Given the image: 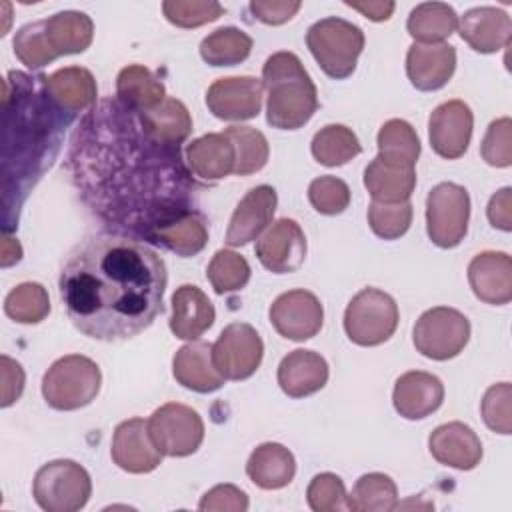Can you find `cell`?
I'll use <instances>...</instances> for the list:
<instances>
[{
	"mask_svg": "<svg viewBox=\"0 0 512 512\" xmlns=\"http://www.w3.org/2000/svg\"><path fill=\"white\" fill-rule=\"evenodd\" d=\"M68 168L84 202L110 228L152 240L158 228L192 210L196 184L180 148L156 142L118 100L100 102L76 128Z\"/></svg>",
	"mask_w": 512,
	"mask_h": 512,
	"instance_id": "1",
	"label": "cell"
},
{
	"mask_svg": "<svg viewBox=\"0 0 512 512\" xmlns=\"http://www.w3.org/2000/svg\"><path fill=\"white\" fill-rule=\"evenodd\" d=\"M166 264L126 236H92L66 258L58 290L70 322L88 338L118 342L144 332L164 312Z\"/></svg>",
	"mask_w": 512,
	"mask_h": 512,
	"instance_id": "2",
	"label": "cell"
},
{
	"mask_svg": "<svg viewBox=\"0 0 512 512\" xmlns=\"http://www.w3.org/2000/svg\"><path fill=\"white\" fill-rule=\"evenodd\" d=\"M44 78L20 70H12L4 78V234L14 228V216L18 218L30 188L52 166L62 132L74 118L52 100Z\"/></svg>",
	"mask_w": 512,
	"mask_h": 512,
	"instance_id": "3",
	"label": "cell"
},
{
	"mask_svg": "<svg viewBox=\"0 0 512 512\" xmlns=\"http://www.w3.org/2000/svg\"><path fill=\"white\" fill-rule=\"evenodd\" d=\"M268 92L266 122L278 130L302 128L318 108L316 86L294 52L272 54L262 68Z\"/></svg>",
	"mask_w": 512,
	"mask_h": 512,
	"instance_id": "4",
	"label": "cell"
},
{
	"mask_svg": "<svg viewBox=\"0 0 512 512\" xmlns=\"http://www.w3.org/2000/svg\"><path fill=\"white\" fill-rule=\"evenodd\" d=\"M306 46L324 74L344 80L356 68V60L364 48V32L344 18L328 16L308 28Z\"/></svg>",
	"mask_w": 512,
	"mask_h": 512,
	"instance_id": "5",
	"label": "cell"
},
{
	"mask_svg": "<svg viewBox=\"0 0 512 512\" xmlns=\"http://www.w3.org/2000/svg\"><path fill=\"white\" fill-rule=\"evenodd\" d=\"M102 374L94 360L82 354L58 358L42 378V396L54 410H78L100 392Z\"/></svg>",
	"mask_w": 512,
	"mask_h": 512,
	"instance_id": "6",
	"label": "cell"
},
{
	"mask_svg": "<svg viewBox=\"0 0 512 512\" xmlns=\"http://www.w3.org/2000/svg\"><path fill=\"white\" fill-rule=\"evenodd\" d=\"M90 494V474L74 460L62 458L40 466L32 482V496L46 512H76L86 506Z\"/></svg>",
	"mask_w": 512,
	"mask_h": 512,
	"instance_id": "7",
	"label": "cell"
},
{
	"mask_svg": "<svg viewBox=\"0 0 512 512\" xmlns=\"http://www.w3.org/2000/svg\"><path fill=\"white\" fill-rule=\"evenodd\" d=\"M400 312L390 294L378 288H364L346 306L344 330L358 346H378L398 328Z\"/></svg>",
	"mask_w": 512,
	"mask_h": 512,
	"instance_id": "8",
	"label": "cell"
},
{
	"mask_svg": "<svg viewBox=\"0 0 512 512\" xmlns=\"http://www.w3.org/2000/svg\"><path fill=\"white\" fill-rule=\"evenodd\" d=\"M470 340V322L456 308L436 306L426 310L414 324L412 342L430 360H450L458 356Z\"/></svg>",
	"mask_w": 512,
	"mask_h": 512,
	"instance_id": "9",
	"label": "cell"
},
{
	"mask_svg": "<svg viewBox=\"0 0 512 512\" xmlns=\"http://www.w3.org/2000/svg\"><path fill=\"white\" fill-rule=\"evenodd\" d=\"M470 220V196L464 186L454 182L436 184L426 198V232L440 248L458 246Z\"/></svg>",
	"mask_w": 512,
	"mask_h": 512,
	"instance_id": "10",
	"label": "cell"
},
{
	"mask_svg": "<svg viewBox=\"0 0 512 512\" xmlns=\"http://www.w3.org/2000/svg\"><path fill=\"white\" fill-rule=\"evenodd\" d=\"M154 446L172 458L194 454L204 440V422L196 410L186 404L168 402L146 420Z\"/></svg>",
	"mask_w": 512,
	"mask_h": 512,
	"instance_id": "11",
	"label": "cell"
},
{
	"mask_svg": "<svg viewBox=\"0 0 512 512\" xmlns=\"http://www.w3.org/2000/svg\"><path fill=\"white\" fill-rule=\"evenodd\" d=\"M264 356L260 334L246 322L228 324L212 344V360L226 380L250 378Z\"/></svg>",
	"mask_w": 512,
	"mask_h": 512,
	"instance_id": "12",
	"label": "cell"
},
{
	"mask_svg": "<svg viewBox=\"0 0 512 512\" xmlns=\"http://www.w3.org/2000/svg\"><path fill=\"white\" fill-rule=\"evenodd\" d=\"M268 316L280 336L294 342H304L320 332L324 308L312 292L296 288L280 294L272 302Z\"/></svg>",
	"mask_w": 512,
	"mask_h": 512,
	"instance_id": "13",
	"label": "cell"
},
{
	"mask_svg": "<svg viewBox=\"0 0 512 512\" xmlns=\"http://www.w3.org/2000/svg\"><path fill=\"white\" fill-rule=\"evenodd\" d=\"M262 90V80L254 76L218 78L206 92V106L220 120H250L260 114Z\"/></svg>",
	"mask_w": 512,
	"mask_h": 512,
	"instance_id": "14",
	"label": "cell"
},
{
	"mask_svg": "<svg viewBox=\"0 0 512 512\" xmlns=\"http://www.w3.org/2000/svg\"><path fill=\"white\" fill-rule=\"evenodd\" d=\"M472 126L474 116L464 100L442 102L428 118V138L432 150L446 160L464 156L472 138Z\"/></svg>",
	"mask_w": 512,
	"mask_h": 512,
	"instance_id": "15",
	"label": "cell"
},
{
	"mask_svg": "<svg viewBox=\"0 0 512 512\" xmlns=\"http://www.w3.org/2000/svg\"><path fill=\"white\" fill-rule=\"evenodd\" d=\"M260 264L274 274L296 272L306 258V236L292 218H280L256 242Z\"/></svg>",
	"mask_w": 512,
	"mask_h": 512,
	"instance_id": "16",
	"label": "cell"
},
{
	"mask_svg": "<svg viewBox=\"0 0 512 512\" xmlns=\"http://www.w3.org/2000/svg\"><path fill=\"white\" fill-rule=\"evenodd\" d=\"M110 456L124 472L146 474L160 466L164 454L154 446L148 422L142 418H128L114 430Z\"/></svg>",
	"mask_w": 512,
	"mask_h": 512,
	"instance_id": "17",
	"label": "cell"
},
{
	"mask_svg": "<svg viewBox=\"0 0 512 512\" xmlns=\"http://www.w3.org/2000/svg\"><path fill=\"white\" fill-rule=\"evenodd\" d=\"M276 204H278V196L272 186L260 184L250 188L246 196L238 202L230 218V224L226 230V244L244 246L256 240L272 222Z\"/></svg>",
	"mask_w": 512,
	"mask_h": 512,
	"instance_id": "18",
	"label": "cell"
},
{
	"mask_svg": "<svg viewBox=\"0 0 512 512\" xmlns=\"http://www.w3.org/2000/svg\"><path fill=\"white\" fill-rule=\"evenodd\" d=\"M456 70V50L450 44L414 42L406 54V74L416 90L434 92L448 84Z\"/></svg>",
	"mask_w": 512,
	"mask_h": 512,
	"instance_id": "19",
	"label": "cell"
},
{
	"mask_svg": "<svg viewBox=\"0 0 512 512\" xmlns=\"http://www.w3.org/2000/svg\"><path fill=\"white\" fill-rule=\"evenodd\" d=\"M444 400V384L438 376L422 370L404 372L392 392V404L406 420H422L436 412Z\"/></svg>",
	"mask_w": 512,
	"mask_h": 512,
	"instance_id": "20",
	"label": "cell"
},
{
	"mask_svg": "<svg viewBox=\"0 0 512 512\" xmlns=\"http://www.w3.org/2000/svg\"><path fill=\"white\" fill-rule=\"evenodd\" d=\"M468 282L474 296L502 306L512 300V260L506 252H480L468 264Z\"/></svg>",
	"mask_w": 512,
	"mask_h": 512,
	"instance_id": "21",
	"label": "cell"
},
{
	"mask_svg": "<svg viewBox=\"0 0 512 512\" xmlns=\"http://www.w3.org/2000/svg\"><path fill=\"white\" fill-rule=\"evenodd\" d=\"M428 448L436 462L456 470H472L482 460V442L464 422H448L434 428Z\"/></svg>",
	"mask_w": 512,
	"mask_h": 512,
	"instance_id": "22",
	"label": "cell"
},
{
	"mask_svg": "<svg viewBox=\"0 0 512 512\" xmlns=\"http://www.w3.org/2000/svg\"><path fill=\"white\" fill-rule=\"evenodd\" d=\"M460 38L480 54H492L508 46L512 34L510 16L496 6H476L458 22Z\"/></svg>",
	"mask_w": 512,
	"mask_h": 512,
	"instance_id": "23",
	"label": "cell"
},
{
	"mask_svg": "<svg viewBox=\"0 0 512 512\" xmlns=\"http://www.w3.org/2000/svg\"><path fill=\"white\" fill-rule=\"evenodd\" d=\"M172 374L178 384L200 394L220 390L226 380L214 366L212 344L204 340H190L176 350L172 358Z\"/></svg>",
	"mask_w": 512,
	"mask_h": 512,
	"instance_id": "24",
	"label": "cell"
},
{
	"mask_svg": "<svg viewBox=\"0 0 512 512\" xmlns=\"http://www.w3.org/2000/svg\"><path fill=\"white\" fill-rule=\"evenodd\" d=\"M328 382V362L314 350H292L278 364V386L290 398H304Z\"/></svg>",
	"mask_w": 512,
	"mask_h": 512,
	"instance_id": "25",
	"label": "cell"
},
{
	"mask_svg": "<svg viewBox=\"0 0 512 512\" xmlns=\"http://www.w3.org/2000/svg\"><path fill=\"white\" fill-rule=\"evenodd\" d=\"M186 164L198 180L212 184L234 172L236 152L224 132H212L186 146Z\"/></svg>",
	"mask_w": 512,
	"mask_h": 512,
	"instance_id": "26",
	"label": "cell"
},
{
	"mask_svg": "<svg viewBox=\"0 0 512 512\" xmlns=\"http://www.w3.org/2000/svg\"><path fill=\"white\" fill-rule=\"evenodd\" d=\"M216 312L208 296L194 284H182L172 294L170 330L176 338L198 340L212 324Z\"/></svg>",
	"mask_w": 512,
	"mask_h": 512,
	"instance_id": "27",
	"label": "cell"
},
{
	"mask_svg": "<svg viewBox=\"0 0 512 512\" xmlns=\"http://www.w3.org/2000/svg\"><path fill=\"white\" fill-rule=\"evenodd\" d=\"M52 100L70 116L94 108L98 88L90 70L82 66H66L44 78Z\"/></svg>",
	"mask_w": 512,
	"mask_h": 512,
	"instance_id": "28",
	"label": "cell"
},
{
	"mask_svg": "<svg viewBox=\"0 0 512 512\" xmlns=\"http://www.w3.org/2000/svg\"><path fill=\"white\" fill-rule=\"evenodd\" d=\"M246 474L262 490H280L294 480L296 460L286 446L264 442L252 450L246 462Z\"/></svg>",
	"mask_w": 512,
	"mask_h": 512,
	"instance_id": "29",
	"label": "cell"
},
{
	"mask_svg": "<svg viewBox=\"0 0 512 512\" xmlns=\"http://www.w3.org/2000/svg\"><path fill=\"white\" fill-rule=\"evenodd\" d=\"M142 128L160 144L180 148L192 132V118L188 108L176 98H164L156 108L136 112Z\"/></svg>",
	"mask_w": 512,
	"mask_h": 512,
	"instance_id": "30",
	"label": "cell"
},
{
	"mask_svg": "<svg viewBox=\"0 0 512 512\" xmlns=\"http://www.w3.org/2000/svg\"><path fill=\"white\" fill-rule=\"evenodd\" d=\"M118 102L134 112L156 108L166 98V88L146 66L130 64L118 72L116 78Z\"/></svg>",
	"mask_w": 512,
	"mask_h": 512,
	"instance_id": "31",
	"label": "cell"
},
{
	"mask_svg": "<svg viewBox=\"0 0 512 512\" xmlns=\"http://www.w3.org/2000/svg\"><path fill=\"white\" fill-rule=\"evenodd\" d=\"M44 30L52 50L58 56L80 54L92 44V18L78 10H62L44 18Z\"/></svg>",
	"mask_w": 512,
	"mask_h": 512,
	"instance_id": "32",
	"label": "cell"
},
{
	"mask_svg": "<svg viewBox=\"0 0 512 512\" xmlns=\"http://www.w3.org/2000/svg\"><path fill=\"white\" fill-rule=\"evenodd\" d=\"M364 186L374 202H406L416 186V172L382 162L378 156L364 170Z\"/></svg>",
	"mask_w": 512,
	"mask_h": 512,
	"instance_id": "33",
	"label": "cell"
},
{
	"mask_svg": "<svg viewBox=\"0 0 512 512\" xmlns=\"http://www.w3.org/2000/svg\"><path fill=\"white\" fill-rule=\"evenodd\" d=\"M152 242L162 244L164 248H168L170 252L182 256V258L196 256L198 252L204 250V246L208 242L206 218L200 212L190 210V212L170 220L162 228H158L152 234Z\"/></svg>",
	"mask_w": 512,
	"mask_h": 512,
	"instance_id": "34",
	"label": "cell"
},
{
	"mask_svg": "<svg viewBox=\"0 0 512 512\" xmlns=\"http://www.w3.org/2000/svg\"><path fill=\"white\" fill-rule=\"evenodd\" d=\"M378 158L390 166L414 170L420 156L416 130L402 118L386 120L378 130Z\"/></svg>",
	"mask_w": 512,
	"mask_h": 512,
	"instance_id": "35",
	"label": "cell"
},
{
	"mask_svg": "<svg viewBox=\"0 0 512 512\" xmlns=\"http://www.w3.org/2000/svg\"><path fill=\"white\" fill-rule=\"evenodd\" d=\"M458 28V14L446 2H422L418 4L408 20V34L418 44H440Z\"/></svg>",
	"mask_w": 512,
	"mask_h": 512,
	"instance_id": "36",
	"label": "cell"
},
{
	"mask_svg": "<svg viewBox=\"0 0 512 512\" xmlns=\"http://www.w3.org/2000/svg\"><path fill=\"white\" fill-rule=\"evenodd\" d=\"M346 504L354 512H390L398 506V488L390 476L370 472L356 480Z\"/></svg>",
	"mask_w": 512,
	"mask_h": 512,
	"instance_id": "37",
	"label": "cell"
},
{
	"mask_svg": "<svg viewBox=\"0 0 512 512\" xmlns=\"http://www.w3.org/2000/svg\"><path fill=\"white\" fill-rule=\"evenodd\" d=\"M252 52V38L234 26H224L210 32L200 42V56L210 66H236Z\"/></svg>",
	"mask_w": 512,
	"mask_h": 512,
	"instance_id": "38",
	"label": "cell"
},
{
	"mask_svg": "<svg viewBox=\"0 0 512 512\" xmlns=\"http://www.w3.org/2000/svg\"><path fill=\"white\" fill-rule=\"evenodd\" d=\"M312 156L322 166H342L362 152L358 136L344 124H328L320 128L310 144Z\"/></svg>",
	"mask_w": 512,
	"mask_h": 512,
	"instance_id": "39",
	"label": "cell"
},
{
	"mask_svg": "<svg viewBox=\"0 0 512 512\" xmlns=\"http://www.w3.org/2000/svg\"><path fill=\"white\" fill-rule=\"evenodd\" d=\"M224 134L230 138L234 152H236L234 174L248 176L266 166L268 156H270V146H268L266 136L260 130H256L252 126L234 124V126H228L224 130Z\"/></svg>",
	"mask_w": 512,
	"mask_h": 512,
	"instance_id": "40",
	"label": "cell"
},
{
	"mask_svg": "<svg viewBox=\"0 0 512 512\" xmlns=\"http://www.w3.org/2000/svg\"><path fill=\"white\" fill-rule=\"evenodd\" d=\"M8 318L20 324H38L50 314V298L42 284L22 282L12 288L4 300Z\"/></svg>",
	"mask_w": 512,
	"mask_h": 512,
	"instance_id": "41",
	"label": "cell"
},
{
	"mask_svg": "<svg viewBox=\"0 0 512 512\" xmlns=\"http://www.w3.org/2000/svg\"><path fill=\"white\" fill-rule=\"evenodd\" d=\"M206 276L216 294L236 292L248 284L250 264L232 250H218L206 268Z\"/></svg>",
	"mask_w": 512,
	"mask_h": 512,
	"instance_id": "42",
	"label": "cell"
},
{
	"mask_svg": "<svg viewBox=\"0 0 512 512\" xmlns=\"http://www.w3.org/2000/svg\"><path fill=\"white\" fill-rule=\"evenodd\" d=\"M14 54L26 68L32 70L42 68L58 58V54L52 50L48 42L44 20L28 22L22 28H18L14 36Z\"/></svg>",
	"mask_w": 512,
	"mask_h": 512,
	"instance_id": "43",
	"label": "cell"
},
{
	"mask_svg": "<svg viewBox=\"0 0 512 512\" xmlns=\"http://www.w3.org/2000/svg\"><path fill=\"white\" fill-rule=\"evenodd\" d=\"M412 204L398 202V204H382L370 202L368 206V224L372 232L384 240H396L404 236L412 224Z\"/></svg>",
	"mask_w": 512,
	"mask_h": 512,
	"instance_id": "44",
	"label": "cell"
},
{
	"mask_svg": "<svg viewBox=\"0 0 512 512\" xmlns=\"http://www.w3.org/2000/svg\"><path fill=\"white\" fill-rule=\"evenodd\" d=\"M162 12L166 20L178 28H198L218 20L224 14V6L212 0H166L162 2Z\"/></svg>",
	"mask_w": 512,
	"mask_h": 512,
	"instance_id": "45",
	"label": "cell"
},
{
	"mask_svg": "<svg viewBox=\"0 0 512 512\" xmlns=\"http://www.w3.org/2000/svg\"><path fill=\"white\" fill-rule=\"evenodd\" d=\"M308 200L312 208L326 216L342 214L350 204V188L336 176L314 178L308 186Z\"/></svg>",
	"mask_w": 512,
	"mask_h": 512,
	"instance_id": "46",
	"label": "cell"
},
{
	"mask_svg": "<svg viewBox=\"0 0 512 512\" xmlns=\"http://www.w3.org/2000/svg\"><path fill=\"white\" fill-rule=\"evenodd\" d=\"M306 500L314 512H342L348 508L344 482L332 472L316 474L310 480Z\"/></svg>",
	"mask_w": 512,
	"mask_h": 512,
	"instance_id": "47",
	"label": "cell"
},
{
	"mask_svg": "<svg viewBox=\"0 0 512 512\" xmlns=\"http://www.w3.org/2000/svg\"><path fill=\"white\" fill-rule=\"evenodd\" d=\"M510 400H512V386L510 382L492 384L482 398L480 412L484 418V424L498 432V434H510L512 430V416H510Z\"/></svg>",
	"mask_w": 512,
	"mask_h": 512,
	"instance_id": "48",
	"label": "cell"
},
{
	"mask_svg": "<svg viewBox=\"0 0 512 512\" xmlns=\"http://www.w3.org/2000/svg\"><path fill=\"white\" fill-rule=\"evenodd\" d=\"M480 154L486 164L496 168L512 164V120L508 116L490 122L480 144Z\"/></svg>",
	"mask_w": 512,
	"mask_h": 512,
	"instance_id": "49",
	"label": "cell"
},
{
	"mask_svg": "<svg viewBox=\"0 0 512 512\" xmlns=\"http://www.w3.org/2000/svg\"><path fill=\"white\" fill-rule=\"evenodd\" d=\"M198 508L202 512H226V510H232V512H246L248 510V496L244 490H240L238 486L234 484H218L214 488H210Z\"/></svg>",
	"mask_w": 512,
	"mask_h": 512,
	"instance_id": "50",
	"label": "cell"
},
{
	"mask_svg": "<svg viewBox=\"0 0 512 512\" xmlns=\"http://www.w3.org/2000/svg\"><path fill=\"white\" fill-rule=\"evenodd\" d=\"M300 6L302 2L298 0H252L248 8L260 22L278 26L288 22L300 10Z\"/></svg>",
	"mask_w": 512,
	"mask_h": 512,
	"instance_id": "51",
	"label": "cell"
},
{
	"mask_svg": "<svg viewBox=\"0 0 512 512\" xmlns=\"http://www.w3.org/2000/svg\"><path fill=\"white\" fill-rule=\"evenodd\" d=\"M0 362H2V402L0 404L2 408H8L20 398L24 390V370L16 360H12L6 354H2Z\"/></svg>",
	"mask_w": 512,
	"mask_h": 512,
	"instance_id": "52",
	"label": "cell"
},
{
	"mask_svg": "<svg viewBox=\"0 0 512 512\" xmlns=\"http://www.w3.org/2000/svg\"><path fill=\"white\" fill-rule=\"evenodd\" d=\"M488 220L494 228H500L504 232L512 230V188H502L498 190L486 208Z\"/></svg>",
	"mask_w": 512,
	"mask_h": 512,
	"instance_id": "53",
	"label": "cell"
},
{
	"mask_svg": "<svg viewBox=\"0 0 512 512\" xmlns=\"http://www.w3.org/2000/svg\"><path fill=\"white\" fill-rule=\"evenodd\" d=\"M348 8L352 10H358L362 16L370 18L372 22H382V20H388L396 8L394 2H382V0H368V2H352V0H346L344 2Z\"/></svg>",
	"mask_w": 512,
	"mask_h": 512,
	"instance_id": "54",
	"label": "cell"
},
{
	"mask_svg": "<svg viewBox=\"0 0 512 512\" xmlns=\"http://www.w3.org/2000/svg\"><path fill=\"white\" fill-rule=\"evenodd\" d=\"M20 258H22V246L18 244V240H14L6 234L2 238V256H0L2 268H8V266L16 264Z\"/></svg>",
	"mask_w": 512,
	"mask_h": 512,
	"instance_id": "55",
	"label": "cell"
}]
</instances>
